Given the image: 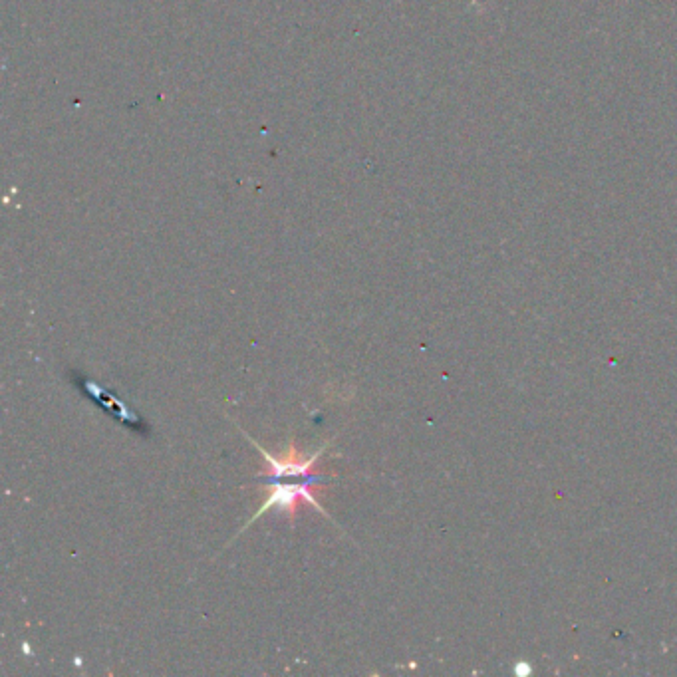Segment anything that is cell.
Masks as SVG:
<instances>
[{"mask_svg": "<svg viewBox=\"0 0 677 677\" xmlns=\"http://www.w3.org/2000/svg\"><path fill=\"white\" fill-rule=\"evenodd\" d=\"M320 485L322 483H318V481H292V483H269V485H263V489L269 491V497H267L265 505L261 507V511L255 513V517L247 523V527H251L257 519H261L271 509H278V511L286 513L290 519H294L296 511H298V507L302 503H308L316 511L326 515V511L320 507V503L314 497V491L320 489Z\"/></svg>", "mask_w": 677, "mask_h": 677, "instance_id": "cell-1", "label": "cell"}, {"mask_svg": "<svg viewBox=\"0 0 677 677\" xmlns=\"http://www.w3.org/2000/svg\"><path fill=\"white\" fill-rule=\"evenodd\" d=\"M74 380H76V386L82 390L84 396H88L94 404H98L104 411H108L114 419L124 421V425H130L137 431L145 429V423L120 398H116L110 390H104L100 384H96L92 380H84V378H74Z\"/></svg>", "mask_w": 677, "mask_h": 677, "instance_id": "cell-2", "label": "cell"}]
</instances>
